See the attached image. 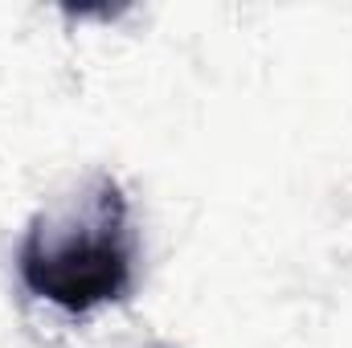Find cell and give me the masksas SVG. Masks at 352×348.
I'll use <instances>...</instances> for the list:
<instances>
[{
	"label": "cell",
	"mask_w": 352,
	"mask_h": 348,
	"mask_svg": "<svg viewBox=\"0 0 352 348\" xmlns=\"http://www.w3.org/2000/svg\"><path fill=\"white\" fill-rule=\"evenodd\" d=\"M16 270L37 299L70 316L127 299L135 279V242L123 188L111 176H94L82 205L37 213L21 242Z\"/></svg>",
	"instance_id": "1"
}]
</instances>
